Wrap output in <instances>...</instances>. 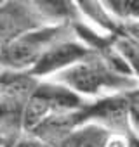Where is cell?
<instances>
[{
  "label": "cell",
  "mask_w": 139,
  "mask_h": 147,
  "mask_svg": "<svg viewBox=\"0 0 139 147\" xmlns=\"http://www.w3.org/2000/svg\"><path fill=\"white\" fill-rule=\"evenodd\" d=\"M11 147H49V145H45V144H42L40 140H37L35 137H31V135H26V133H23Z\"/></svg>",
  "instance_id": "obj_7"
},
{
  "label": "cell",
  "mask_w": 139,
  "mask_h": 147,
  "mask_svg": "<svg viewBox=\"0 0 139 147\" xmlns=\"http://www.w3.org/2000/svg\"><path fill=\"white\" fill-rule=\"evenodd\" d=\"M85 102L125 94L139 85V80L113 47V40L85 59L49 78Z\"/></svg>",
  "instance_id": "obj_1"
},
{
  "label": "cell",
  "mask_w": 139,
  "mask_h": 147,
  "mask_svg": "<svg viewBox=\"0 0 139 147\" xmlns=\"http://www.w3.org/2000/svg\"><path fill=\"white\" fill-rule=\"evenodd\" d=\"M123 97V109H125V119L130 135L139 142V85L125 94Z\"/></svg>",
  "instance_id": "obj_6"
},
{
  "label": "cell",
  "mask_w": 139,
  "mask_h": 147,
  "mask_svg": "<svg viewBox=\"0 0 139 147\" xmlns=\"http://www.w3.org/2000/svg\"><path fill=\"white\" fill-rule=\"evenodd\" d=\"M92 50L75 35H68L57 40L38 61V64L30 71L37 80H49L57 73L68 69L70 66L77 64L78 61L85 59Z\"/></svg>",
  "instance_id": "obj_4"
},
{
  "label": "cell",
  "mask_w": 139,
  "mask_h": 147,
  "mask_svg": "<svg viewBox=\"0 0 139 147\" xmlns=\"http://www.w3.org/2000/svg\"><path fill=\"white\" fill-rule=\"evenodd\" d=\"M56 147H139L130 133L111 131L97 123H84Z\"/></svg>",
  "instance_id": "obj_5"
},
{
  "label": "cell",
  "mask_w": 139,
  "mask_h": 147,
  "mask_svg": "<svg viewBox=\"0 0 139 147\" xmlns=\"http://www.w3.org/2000/svg\"><path fill=\"white\" fill-rule=\"evenodd\" d=\"M85 106V100L77 97L64 87L57 85L52 80H40L26 104L21 111V130L30 133L44 119L52 114L77 111Z\"/></svg>",
  "instance_id": "obj_3"
},
{
  "label": "cell",
  "mask_w": 139,
  "mask_h": 147,
  "mask_svg": "<svg viewBox=\"0 0 139 147\" xmlns=\"http://www.w3.org/2000/svg\"><path fill=\"white\" fill-rule=\"evenodd\" d=\"M73 33L72 24H42L0 45V73H30L44 54Z\"/></svg>",
  "instance_id": "obj_2"
}]
</instances>
